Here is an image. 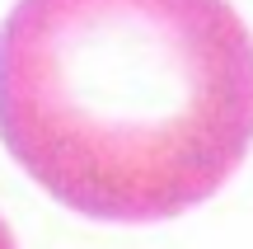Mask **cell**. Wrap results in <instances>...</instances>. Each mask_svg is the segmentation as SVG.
Masks as SVG:
<instances>
[{"instance_id":"1","label":"cell","mask_w":253,"mask_h":249,"mask_svg":"<svg viewBox=\"0 0 253 249\" xmlns=\"http://www.w3.org/2000/svg\"><path fill=\"white\" fill-rule=\"evenodd\" d=\"M0 141L71 212L169 221L253 146V33L230 0H14Z\"/></svg>"},{"instance_id":"2","label":"cell","mask_w":253,"mask_h":249,"mask_svg":"<svg viewBox=\"0 0 253 249\" xmlns=\"http://www.w3.org/2000/svg\"><path fill=\"white\" fill-rule=\"evenodd\" d=\"M0 249H19L14 235H9V226H5V216H0Z\"/></svg>"}]
</instances>
